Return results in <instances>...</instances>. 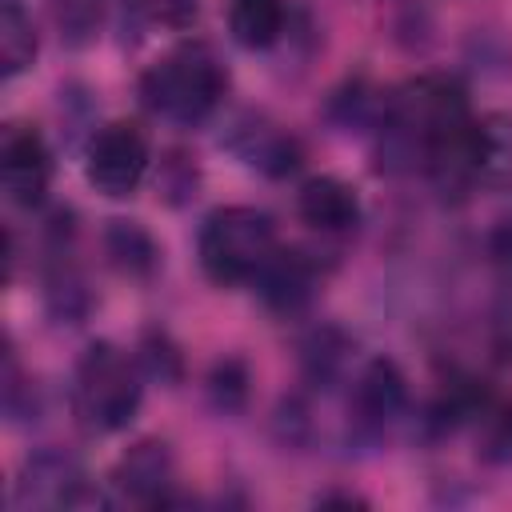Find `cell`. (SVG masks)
<instances>
[{"mask_svg": "<svg viewBox=\"0 0 512 512\" xmlns=\"http://www.w3.org/2000/svg\"><path fill=\"white\" fill-rule=\"evenodd\" d=\"M140 104L176 128L208 124L228 96V68L204 40H180L140 72Z\"/></svg>", "mask_w": 512, "mask_h": 512, "instance_id": "cell-1", "label": "cell"}, {"mask_svg": "<svg viewBox=\"0 0 512 512\" xmlns=\"http://www.w3.org/2000/svg\"><path fill=\"white\" fill-rule=\"evenodd\" d=\"M144 364L140 356L124 352L112 340H92L76 364H72V380H68V404L76 424L88 436H116L124 432L140 404H144Z\"/></svg>", "mask_w": 512, "mask_h": 512, "instance_id": "cell-2", "label": "cell"}, {"mask_svg": "<svg viewBox=\"0 0 512 512\" xmlns=\"http://www.w3.org/2000/svg\"><path fill=\"white\" fill-rule=\"evenodd\" d=\"M276 248H280L276 220L264 208H252V204L212 208L200 220V232H196L200 272L216 288H244V284L252 288V280L276 256Z\"/></svg>", "mask_w": 512, "mask_h": 512, "instance_id": "cell-3", "label": "cell"}, {"mask_svg": "<svg viewBox=\"0 0 512 512\" xmlns=\"http://www.w3.org/2000/svg\"><path fill=\"white\" fill-rule=\"evenodd\" d=\"M148 168H152V144L148 132L132 120H108L84 144V180L92 192L108 200L136 196Z\"/></svg>", "mask_w": 512, "mask_h": 512, "instance_id": "cell-4", "label": "cell"}, {"mask_svg": "<svg viewBox=\"0 0 512 512\" xmlns=\"http://www.w3.org/2000/svg\"><path fill=\"white\" fill-rule=\"evenodd\" d=\"M88 500H96V488H92V476L80 464V456L48 444V448H36L20 460L16 480H12V504L16 508L60 512V508H80Z\"/></svg>", "mask_w": 512, "mask_h": 512, "instance_id": "cell-5", "label": "cell"}, {"mask_svg": "<svg viewBox=\"0 0 512 512\" xmlns=\"http://www.w3.org/2000/svg\"><path fill=\"white\" fill-rule=\"evenodd\" d=\"M408 408V380L396 360L372 356L348 384V436L376 444Z\"/></svg>", "mask_w": 512, "mask_h": 512, "instance_id": "cell-6", "label": "cell"}, {"mask_svg": "<svg viewBox=\"0 0 512 512\" xmlns=\"http://www.w3.org/2000/svg\"><path fill=\"white\" fill-rule=\"evenodd\" d=\"M220 144H224L244 168L260 172V176H268V180H284V176H292V172L304 164V144H300L280 120H272L268 112H252V108L236 112V116L224 124Z\"/></svg>", "mask_w": 512, "mask_h": 512, "instance_id": "cell-7", "label": "cell"}, {"mask_svg": "<svg viewBox=\"0 0 512 512\" xmlns=\"http://www.w3.org/2000/svg\"><path fill=\"white\" fill-rule=\"evenodd\" d=\"M0 184L16 208H40L52 188V148L32 124H8L0 136Z\"/></svg>", "mask_w": 512, "mask_h": 512, "instance_id": "cell-8", "label": "cell"}, {"mask_svg": "<svg viewBox=\"0 0 512 512\" xmlns=\"http://www.w3.org/2000/svg\"><path fill=\"white\" fill-rule=\"evenodd\" d=\"M108 488L128 504H144V508L172 504L176 500V456H172V448L156 436L136 440L112 464Z\"/></svg>", "mask_w": 512, "mask_h": 512, "instance_id": "cell-9", "label": "cell"}, {"mask_svg": "<svg viewBox=\"0 0 512 512\" xmlns=\"http://www.w3.org/2000/svg\"><path fill=\"white\" fill-rule=\"evenodd\" d=\"M296 216L312 232L344 240V236H352L360 228L364 204H360V192L348 180H340L332 172H320V176H308L296 188Z\"/></svg>", "mask_w": 512, "mask_h": 512, "instance_id": "cell-10", "label": "cell"}, {"mask_svg": "<svg viewBox=\"0 0 512 512\" xmlns=\"http://www.w3.org/2000/svg\"><path fill=\"white\" fill-rule=\"evenodd\" d=\"M316 288H320V264H316L308 252L288 248V244H280L276 256H272V260L260 268V276L252 280V292H256L272 312H280V316L304 312V308L312 304Z\"/></svg>", "mask_w": 512, "mask_h": 512, "instance_id": "cell-11", "label": "cell"}, {"mask_svg": "<svg viewBox=\"0 0 512 512\" xmlns=\"http://www.w3.org/2000/svg\"><path fill=\"white\" fill-rule=\"evenodd\" d=\"M104 256L128 280H152L160 268V244L140 220H108Z\"/></svg>", "mask_w": 512, "mask_h": 512, "instance_id": "cell-12", "label": "cell"}, {"mask_svg": "<svg viewBox=\"0 0 512 512\" xmlns=\"http://www.w3.org/2000/svg\"><path fill=\"white\" fill-rule=\"evenodd\" d=\"M288 32L284 0H228V36L248 52H268Z\"/></svg>", "mask_w": 512, "mask_h": 512, "instance_id": "cell-13", "label": "cell"}, {"mask_svg": "<svg viewBox=\"0 0 512 512\" xmlns=\"http://www.w3.org/2000/svg\"><path fill=\"white\" fill-rule=\"evenodd\" d=\"M36 48H40V36L24 0H0V76L16 80L20 72H28L36 60Z\"/></svg>", "mask_w": 512, "mask_h": 512, "instance_id": "cell-14", "label": "cell"}, {"mask_svg": "<svg viewBox=\"0 0 512 512\" xmlns=\"http://www.w3.org/2000/svg\"><path fill=\"white\" fill-rule=\"evenodd\" d=\"M120 12H124V28L132 32H184L192 28L196 12H200V0H120Z\"/></svg>", "mask_w": 512, "mask_h": 512, "instance_id": "cell-15", "label": "cell"}, {"mask_svg": "<svg viewBox=\"0 0 512 512\" xmlns=\"http://www.w3.org/2000/svg\"><path fill=\"white\" fill-rule=\"evenodd\" d=\"M48 12L68 48H88L104 28L108 0H48Z\"/></svg>", "mask_w": 512, "mask_h": 512, "instance_id": "cell-16", "label": "cell"}, {"mask_svg": "<svg viewBox=\"0 0 512 512\" xmlns=\"http://www.w3.org/2000/svg\"><path fill=\"white\" fill-rule=\"evenodd\" d=\"M248 384H252L248 364L240 356H220L212 364V372H208V400H212V408L224 412V416L240 412L248 404Z\"/></svg>", "mask_w": 512, "mask_h": 512, "instance_id": "cell-17", "label": "cell"}, {"mask_svg": "<svg viewBox=\"0 0 512 512\" xmlns=\"http://www.w3.org/2000/svg\"><path fill=\"white\" fill-rule=\"evenodd\" d=\"M4 416H8L12 424L36 420V388H32V380L24 376V368H20V360H16L12 348L4 352Z\"/></svg>", "mask_w": 512, "mask_h": 512, "instance_id": "cell-18", "label": "cell"}, {"mask_svg": "<svg viewBox=\"0 0 512 512\" xmlns=\"http://www.w3.org/2000/svg\"><path fill=\"white\" fill-rule=\"evenodd\" d=\"M140 364L148 376H160V380H180V352L176 344L164 336V332H144L140 340Z\"/></svg>", "mask_w": 512, "mask_h": 512, "instance_id": "cell-19", "label": "cell"}, {"mask_svg": "<svg viewBox=\"0 0 512 512\" xmlns=\"http://www.w3.org/2000/svg\"><path fill=\"white\" fill-rule=\"evenodd\" d=\"M156 184H160V192H164L172 204L196 196V192H192V188H196V168H192V160L180 156V152H172L168 160H160V176H156Z\"/></svg>", "mask_w": 512, "mask_h": 512, "instance_id": "cell-20", "label": "cell"}]
</instances>
